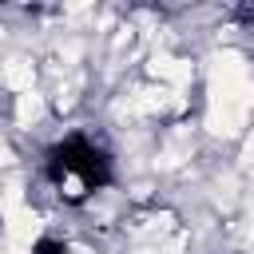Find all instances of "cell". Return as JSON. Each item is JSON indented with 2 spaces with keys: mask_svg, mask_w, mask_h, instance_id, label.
I'll use <instances>...</instances> for the list:
<instances>
[{
  "mask_svg": "<svg viewBox=\"0 0 254 254\" xmlns=\"http://www.w3.org/2000/svg\"><path fill=\"white\" fill-rule=\"evenodd\" d=\"M48 179L67 206H83L111 183V159L87 135H67L48 155Z\"/></svg>",
  "mask_w": 254,
  "mask_h": 254,
  "instance_id": "1",
  "label": "cell"
}]
</instances>
